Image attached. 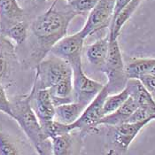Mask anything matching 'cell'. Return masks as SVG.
<instances>
[{
  "label": "cell",
  "mask_w": 155,
  "mask_h": 155,
  "mask_svg": "<svg viewBox=\"0 0 155 155\" xmlns=\"http://www.w3.org/2000/svg\"><path fill=\"white\" fill-rule=\"evenodd\" d=\"M0 112L7 114L12 118V107H11V101L8 99L5 91L4 87L0 84Z\"/></svg>",
  "instance_id": "cell-24"
},
{
  "label": "cell",
  "mask_w": 155,
  "mask_h": 155,
  "mask_svg": "<svg viewBox=\"0 0 155 155\" xmlns=\"http://www.w3.org/2000/svg\"><path fill=\"white\" fill-rule=\"evenodd\" d=\"M66 1H69V0H66Z\"/></svg>",
  "instance_id": "cell-31"
},
{
  "label": "cell",
  "mask_w": 155,
  "mask_h": 155,
  "mask_svg": "<svg viewBox=\"0 0 155 155\" xmlns=\"http://www.w3.org/2000/svg\"><path fill=\"white\" fill-rule=\"evenodd\" d=\"M71 68L73 71L74 100L87 107L102 91L105 85L88 77L84 72L82 62L74 64Z\"/></svg>",
  "instance_id": "cell-5"
},
{
  "label": "cell",
  "mask_w": 155,
  "mask_h": 155,
  "mask_svg": "<svg viewBox=\"0 0 155 155\" xmlns=\"http://www.w3.org/2000/svg\"><path fill=\"white\" fill-rule=\"evenodd\" d=\"M115 0H99L95 7L89 12L88 19L84 28L80 30L81 35L86 38L103 28L111 26Z\"/></svg>",
  "instance_id": "cell-6"
},
{
  "label": "cell",
  "mask_w": 155,
  "mask_h": 155,
  "mask_svg": "<svg viewBox=\"0 0 155 155\" xmlns=\"http://www.w3.org/2000/svg\"><path fill=\"white\" fill-rule=\"evenodd\" d=\"M40 125L45 138L49 140L55 137L72 133V131H74L71 124H65L54 119L40 123Z\"/></svg>",
  "instance_id": "cell-18"
},
{
  "label": "cell",
  "mask_w": 155,
  "mask_h": 155,
  "mask_svg": "<svg viewBox=\"0 0 155 155\" xmlns=\"http://www.w3.org/2000/svg\"><path fill=\"white\" fill-rule=\"evenodd\" d=\"M99 70L107 75V84L106 86L109 95L118 93L126 88L129 79L125 73V65L117 39H109L107 57Z\"/></svg>",
  "instance_id": "cell-4"
},
{
  "label": "cell",
  "mask_w": 155,
  "mask_h": 155,
  "mask_svg": "<svg viewBox=\"0 0 155 155\" xmlns=\"http://www.w3.org/2000/svg\"><path fill=\"white\" fill-rule=\"evenodd\" d=\"M129 97H130V93L126 88L118 93L108 95L103 106L104 116L109 114H112L113 112L117 110L129 98Z\"/></svg>",
  "instance_id": "cell-20"
},
{
  "label": "cell",
  "mask_w": 155,
  "mask_h": 155,
  "mask_svg": "<svg viewBox=\"0 0 155 155\" xmlns=\"http://www.w3.org/2000/svg\"><path fill=\"white\" fill-rule=\"evenodd\" d=\"M0 155H19V150L11 137L0 131Z\"/></svg>",
  "instance_id": "cell-23"
},
{
  "label": "cell",
  "mask_w": 155,
  "mask_h": 155,
  "mask_svg": "<svg viewBox=\"0 0 155 155\" xmlns=\"http://www.w3.org/2000/svg\"><path fill=\"white\" fill-rule=\"evenodd\" d=\"M30 93L17 97L11 102L12 119L15 120L23 130L29 141L36 148L45 139L40 122L30 105Z\"/></svg>",
  "instance_id": "cell-2"
},
{
  "label": "cell",
  "mask_w": 155,
  "mask_h": 155,
  "mask_svg": "<svg viewBox=\"0 0 155 155\" xmlns=\"http://www.w3.org/2000/svg\"><path fill=\"white\" fill-rule=\"evenodd\" d=\"M131 0H115V5H114V16H113V21L112 22L115 20V18L118 16L121 10L130 2ZM112 24V23H111Z\"/></svg>",
  "instance_id": "cell-28"
},
{
  "label": "cell",
  "mask_w": 155,
  "mask_h": 155,
  "mask_svg": "<svg viewBox=\"0 0 155 155\" xmlns=\"http://www.w3.org/2000/svg\"><path fill=\"white\" fill-rule=\"evenodd\" d=\"M137 107H138L135 102V100L131 97H129V98L117 110H115L112 114L103 116L97 122V127L100 125L114 127L120 125L121 123H124L128 120L130 116L133 114V112Z\"/></svg>",
  "instance_id": "cell-13"
},
{
  "label": "cell",
  "mask_w": 155,
  "mask_h": 155,
  "mask_svg": "<svg viewBox=\"0 0 155 155\" xmlns=\"http://www.w3.org/2000/svg\"><path fill=\"white\" fill-rule=\"evenodd\" d=\"M154 66L155 59H136L125 66V73L128 79H139L149 74Z\"/></svg>",
  "instance_id": "cell-17"
},
{
  "label": "cell",
  "mask_w": 155,
  "mask_h": 155,
  "mask_svg": "<svg viewBox=\"0 0 155 155\" xmlns=\"http://www.w3.org/2000/svg\"><path fill=\"white\" fill-rule=\"evenodd\" d=\"M84 36L80 31L75 34L64 36L51 48L52 55L65 60L70 66L82 62V52L84 43Z\"/></svg>",
  "instance_id": "cell-8"
},
{
  "label": "cell",
  "mask_w": 155,
  "mask_h": 155,
  "mask_svg": "<svg viewBox=\"0 0 155 155\" xmlns=\"http://www.w3.org/2000/svg\"><path fill=\"white\" fill-rule=\"evenodd\" d=\"M50 141L52 155H71L73 146V137L71 133L55 137L50 139Z\"/></svg>",
  "instance_id": "cell-19"
},
{
  "label": "cell",
  "mask_w": 155,
  "mask_h": 155,
  "mask_svg": "<svg viewBox=\"0 0 155 155\" xmlns=\"http://www.w3.org/2000/svg\"><path fill=\"white\" fill-rule=\"evenodd\" d=\"M36 69L32 87L35 90L51 89L61 81L73 77L70 64L54 55L46 56L36 65Z\"/></svg>",
  "instance_id": "cell-3"
},
{
  "label": "cell",
  "mask_w": 155,
  "mask_h": 155,
  "mask_svg": "<svg viewBox=\"0 0 155 155\" xmlns=\"http://www.w3.org/2000/svg\"><path fill=\"white\" fill-rule=\"evenodd\" d=\"M153 99H154V101H155V94L153 96Z\"/></svg>",
  "instance_id": "cell-30"
},
{
  "label": "cell",
  "mask_w": 155,
  "mask_h": 155,
  "mask_svg": "<svg viewBox=\"0 0 155 155\" xmlns=\"http://www.w3.org/2000/svg\"><path fill=\"white\" fill-rule=\"evenodd\" d=\"M108 95L109 93H108L107 88L105 85L102 91L85 107L80 118L75 122L72 123L73 130H80L84 133H90L95 130L97 128L98 120L104 116L103 106Z\"/></svg>",
  "instance_id": "cell-7"
},
{
  "label": "cell",
  "mask_w": 155,
  "mask_h": 155,
  "mask_svg": "<svg viewBox=\"0 0 155 155\" xmlns=\"http://www.w3.org/2000/svg\"><path fill=\"white\" fill-rule=\"evenodd\" d=\"M149 119L153 120H154L153 117L150 116L149 114L145 110H143V108L137 107L133 112V114L130 116V118L126 122H138V121H143V120Z\"/></svg>",
  "instance_id": "cell-25"
},
{
  "label": "cell",
  "mask_w": 155,
  "mask_h": 155,
  "mask_svg": "<svg viewBox=\"0 0 155 155\" xmlns=\"http://www.w3.org/2000/svg\"><path fill=\"white\" fill-rule=\"evenodd\" d=\"M30 93V105L40 123L54 119L55 106L48 89L35 90L32 88Z\"/></svg>",
  "instance_id": "cell-9"
},
{
  "label": "cell",
  "mask_w": 155,
  "mask_h": 155,
  "mask_svg": "<svg viewBox=\"0 0 155 155\" xmlns=\"http://www.w3.org/2000/svg\"><path fill=\"white\" fill-rule=\"evenodd\" d=\"M126 89L128 90L130 97L135 100L137 107L145 110L150 116L155 120V101L153 96L143 86L137 79H129Z\"/></svg>",
  "instance_id": "cell-12"
},
{
  "label": "cell",
  "mask_w": 155,
  "mask_h": 155,
  "mask_svg": "<svg viewBox=\"0 0 155 155\" xmlns=\"http://www.w3.org/2000/svg\"><path fill=\"white\" fill-rule=\"evenodd\" d=\"M109 36L101 38L86 49V58L92 66L100 69L105 64L108 53Z\"/></svg>",
  "instance_id": "cell-14"
},
{
  "label": "cell",
  "mask_w": 155,
  "mask_h": 155,
  "mask_svg": "<svg viewBox=\"0 0 155 155\" xmlns=\"http://www.w3.org/2000/svg\"><path fill=\"white\" fill-rule=\"evenodd\" d=\"M25 12L17 0H0V34L23 21Z\"/></svg>",
  "instance_id": "cell-11"
},
{
  "label": "cell",
  "mask_w": 155,
  "mask_h": 155,
  "mask_svg": "<svg viewBox=\"0 0 155 155\" xmlns=\"http://www.w3.org/2000/svg\"><path fill=\"white\" fill-rule=\"evenodd\" d=\"M98 1L99 0H69L67 2L72 10L79 15L91 12Z\"/></svg>",
  "instance_id": "cell-22"
},
{
  "label": "cell",
  "mask_w": 155,
  "mask_h": 155,
  "mask_svg": "<svg viewBox=\"0 0 155 155\" xmlns=\"http://www.w3.org/2000/svg\"><path fill=\"white\" fill-rule=\"evenodd\" d=\"M35 149L38 155H52L51 141L49 139L43 142L40 145L36 146Z\"/></svg>",
  "instance_id": "cell-27"
},
{
  "label": "cell",
  "mask_w": 155,
  "mask_h": 155,
  "mask_svg": "<svg viewBox=\"0 0 155 155\" xmlns=\"http://www.w3.org/2000/svg\"><path fill=\"white\" fill-rule=\"evenodd\" d=\"M36 3H43V2H45L46 0H34Z\"/></svg>",
  "instance_id": "cell-29"
},
{
  "label": "cell",
  "mask_w": 155,
  "mask_h": 155,
  "mask_svg": "<svg viewBox=\"0 0 155 155\" xmlns=\"http://www.w3.org/2000/svg\"><path fill=\"white\" fill-rule=\"evenodd\" d=\"M141 82L143 86L147 90L150 94L153 96L155 94V76L151 74H144L137 79Z\"/></svg>",
  "instance_id": "cell-26"
},
{
  "label": "cell",
  "mask_w": 155,
  "mask_h": 155,
  "mask_svg": "<svg viewBox=\"0 0 155 155\" xmlns=\"http://www.w3.org/2000/svg\"><path fill=\"white\" fill-rule=\"evenodd\" d=\"M1 35L6 36L11 41H13L17 45H21L28 37V25L24 21H21L12 26Z\"/></svg>",
  "instance_id": "cell-21"
},
{
  "label": "cell",
  "mask_w": 155,
  "mask_h": 155,
  "mask_svg": "<svg viewBox=\"0 0 155 155\" xmlns=\"http://www.w3.org/2000/svg\"><path fill=\"white\" fill-rule=\"evenodd\" d=\"M15 58V49L12 41L0 34V79L6 75L9 64Z\"/></svg>",
  "instance_id": "cell-16"
},
{
  "label": "cell",
  "mask_w": 155,
  "mask_h": 155,
  "mask_svg": "<svg viewBox=\"0 0 155 155\" xmlns=\"http://www.w3.org/2000/svg\"><path fill=\"white\" fill-rule=\"evenodd\" d=\"M76 16L66 0H55L48 10L32 21L30 29L35 45L30 60L36 66L60 39L67 36L68 26Z\"/></svg>",
  "instance_id": "cell-1"
},
{
  "label": "cell",
  "mask_w": 155,
  "mask_h": 155,
  "mask_svg": "<svg viewBox=\"0 0 155 155\" xmlns=\"http://www.w3.org/2000/svg\"><path fill=\"white\" fill-rule=\"evenodd\" d=\"M85 107L75 101L58 106L55 107L54 120L65 124H72L80 118Z\"/></svg>",
  "instance_id": "cell-15"
},
{
  "label": "cell",
  "mask_w": 155,
  "mask_h": 155,
  "mask_svg": "<svg viewBox=\"0 0 155 155\" xmlns=\"http://www.w3.org/2000/svg\"><path fill=\"white\" fill-rule=\"evenodd\" d=\"M153 120H145L138 122H124L117 126H114L113 139L114 143L118 147L120 151L126 152L130 143L133 142L137 134L141 131L145 125L151 122Z\"/></svg>",
  "instance_id": "cell-10"
}]
</instances>
